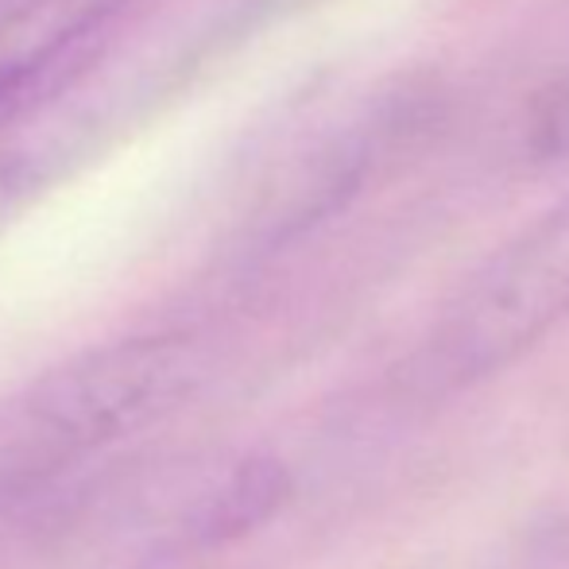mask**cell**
Wrapping results in <instances>:
<instances>
[{"instance_id":"cell-1","label":"cell","mask_w":569,"mask_h":569,"mask_svg":"<svg viewBox=\"0 0 569 569\" xmlns=\"http://www.w3.org/2000/svg\"><path fill=\"white\" fill-rule=\"evenodd\" d=\"M569 318V198L516 237L435 326L422 349V380L465 388L523 357Z\"/></svg>"},{"instance_id":"cell-2","label":"cell","mask_w":569,"mask_h":569,"mask_svg":"<svg viewBox=\"0 0 569 569\" xmlns=\"http://www.w3.org/2000/svg\"><path fill=\"white\" fill-rule=\"evenodd\" d=\"M194 383V357L174 338H132L86 352L47 372L16 407L23 427V469L43 457H70L136 435L182 403Z\"/></svg>"},{"instance_id":"cell-3","label":"cell","mask_w":569,"mask_h":569,"mask_svg":"<svg viewBox=\"0 0 569 569\" xmlns=\"http://www.w3.org/2000/svg\"><path fill=\"white\" fill-rule=\"evenodd\" d=\"M132 0H12L0 16V132L70 82Z\"/></svg>"},{"instance_id":"cell-4","label":"cell","mask_w":569,"mask_h":569,"mask_svg":"<svg viewBox=\"0 0 569 569\" xmlns=\"http://www.w3.org/2000/svg\"><path fill=\"white\" fill-rule=\"evenodd\" d=\"M291 477L276 457H248L229 472V480L198 508L194 542L198 547H226L268 523L283 508Z\"/></svg>"}]
</instances>
